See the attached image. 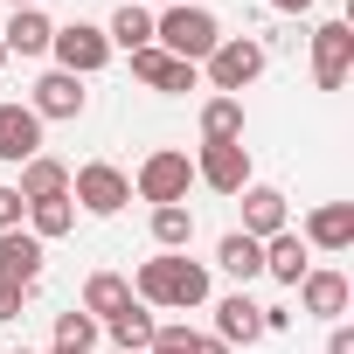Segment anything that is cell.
Wrapping results in <instances>:
<instances>
[{
  "instance_id": "obj_38",
  "label": "cell",
  "mask_w": 354,
  "mask_h": 354,
  "mask_svg": "<svg viewBox=\"0 0 354 354\" xmlns=\"http://www.w3.org/2000/svg\"><path fill=\"white\" fill-rule=\"evenodd\" d=\"M0 63H8V49H0Z\"/></svg>"
},
{
  "instance_id": "obj_35",
  "label": "cell",
  "mask_w": 354,
  "mask_h": 354,
  "mask_svg": "<svg viewBox=\"0 0 354 354\" xmlns=\"http://www.w3.org/2000/svg\"><path fill=\"white\" fill-rule=\"evenodd\" d=\"M139 8H174V0H139Z\"/></svg>"
},
{
  "instance_id": "obj_20",
  "label": "cell",
  "mask_w": 354,
  "mask_h": 354,
  "mask_svg": "<svg viewBox=\"0 0 354 354\" xmlns=\"http://www.w3.org/2000/svg\"><path fill=\"white\" fill-rule=\"evenodd\" d=\"M15 195H21V202H56V195H70V167H63V160H49V153H35V160L21 167Z\"/></svg>"
},
{
  "instance_id": "obj_26",
  "label": "cell",
  "mask_w": 354,
  "mask_h": 354,
  "mask_svg": "<svg viewBox=\"0 0 354 354\" xmlns=\"http://www.w3.org/2000/svg\"><path fill=\"white\" fill-rule=\"evenodd\" d=\"M153 243H160V250H188V243H195V216H188V202L153 209Z\"/></svg>"
},
{
  "instance_id": "obj_6",
  "label": "cell",
  "mask_w": 354,
  "mask_h": 354,
  "mask_svg": "<svg viewBox=\"0 0 354 354\" xmlns=\"http://www.w3.org/2000/svg\"><path fill=\"white\" fill-rule=\"evenodd\" d=\"M49 56H56V70H70V77H97V70L111 63V42H104L97 21H63V28L49 35Z\"/></svg>"
},
{
  "instance_id": "obj_2",
  "label": "cell",
  "mask_w": 354,
  "mask_h": 354,
  "mask_svg": "<svg viewBox=\"0 0 354 354\" xmlns=\"http://www.w3.org/2000/svg\"><path fill=\"white\" fill-rule=\"evenodd\" d=\"M153 42L167 49V56H181V63H209V49L223 42V21L209 15V8H195V0H174V8H160L153 15Z\"/></svg>"
},
{
  "instance_id": "obj_19",
  "label": "cell",
  "mask_w": 354,
  "mask_h": 354,
  "mask_svg": "<svg viewBox=\"0 0 354 354\" xmlns=\"http://www.w3.org/2000/svg\"><path fill=\"white\" fill-rule=\"evenodd\" d=\"M125 306H132V278H118V271H91V278H84V306H77V313H91V319L104 326V319L125 313Z\"/></svg>"
},
{
  "instance_id": "obj_36",
  "label": "cell",
  "mask_w": 354,
  "mask_h": 354,
  "mask_svg": "<svg viewBox=\"0 0 354 354\" xmlns=\"http://www.w3.org/2000/svg\"><path fill=\"white\" fill-rule=\"evenodd\" d=\"M8 8H42V0H8Z\"/></svg>"
},
{
  "instance_id": "obj_7",
  "label": "cell",
  "mask_w": 354,
  "mask_h": 354,
  "mask_svg": "<svg viewBox=\"0 0 354 354\" xmlns=\"http://www.w3.org/2000/svg\"><path fill=\"white\" fill-rule=\"evenodd\" d=\"M354 70V28L347 21H319L313 28V84L319 91H340Z\"/></svg>"
},
{
  "instance_id": "obj_4",
  "label": "cell",
  "mask_w": 354,
  "mask_h": 354,
  "mask_svg": "<svg viewBox=\"0 0 354 354\" xmlns=\"http://www.w3.org/2000/svg\"><path fill=\"white\" fill-rule=\"evenodd\" d=\"M70 202H77L84 216H118V209L132 202V174L111 167V160H84V167L70 174Z\"/></svg>"
},
{
  "instance_id": "obj_22",
  "label": "cell",
  "mask_w": 354,
  "mask_h": 354,
  "mask_svg": "<svg viewBox=\"0 0 354 354\" xmlns=\"http://www.w3.org/2000/svg\"><path fill=\"white\" fill-rule=\"evenodd\" d=\"M104 42H111V49H125V56H132V49H146V42H153V8L125 0V8L104 21Z\"/></svg>"
},
{
  "instance_id": "obj_16",
  "label": "cell",
  "mask_w": 354,
  "mask_h": 354,
  "mask_svg": "<svg viewBox=\"0 0 354 354\" xmlns=\"http://www.w3.org/2000/svg\"><path fill=\"white\" fill-rule=\"evenodd\" d=\"M49 35H56V21L42 8H15L8 28H0V49L8 56H49Z\"/></svg>"
},
{
  "instance_id": "obj_34",
  "label": "cell",
  "mask_w": 354,
  "mask_h": 354,
  "mask_svg": "<svg viewBox=\"0 0 354 354\" xmlns=\"http://www.w3.org/2000/svg\"><path fill=\"white\" fill-rule=\"evenodd\" d=\"M271 8H278V15H306V8H313V0H271Z\"/></svg>"
},
{
  "instance_id": "obj_40",
  "label": "cell",
  "mask_w": 354,
  "mask_h": 354,
  "mask_svg": "<svg viewBox=\"0 0 354 354\" xmlns=\"http://www.w3.org/2000/svg\"><path fill=\"white\" fill-rule=\"evenodd\" d=\"M111 354H118V347H111Z\"/></svg>"
},
{
  "instance_id": "obj_24",
  "label": "cell",
  "mask_w": 354,
  "mask_h": 354,
  "mask_svg": "<svg viewBox=\"0 0 354 354\" xmlns=\"http://www.w3.org/2000/svg\"><path fill=\"white\" fill-rule=\"evenodd\" d=\"M70 230H77V202H70V195L28 202V236H35V243H56V236H70Z\"/></svg>"
},
{
  "instance_id": "obj_17",
  "label": "cell",
  "mask_w": 354,
  "mask_h": 354,
  "mask_svg": "<svg viewBox=\"0 0 354 354\" xmlns=\"http://www.w3.org/2000/svg\"><path fill=\"white\" fill-rule=\"evenodd\" d=\"M313 271V250L299 243V230H278V236H264V278H278V285H299Z\"/></svg>"
},
{
  "instance_id": "obj_28",
  "label": "cell",
  "mask_w": 354,
  "mask_h": 354,
  "mask_svg": "<svg viewBox=\"0 0 354 354\" xmlns=\"http://www.w3.org/2000/svg\"><path fill=\"white\" fill-rule=\"evenodd\" d=\"M146 354H195V333H188V326H160Z\"/></svg>"
},
{
  "instance_id": "obj_23",
  "label": "cell",
  "mask_w": 354,
  "mask_h": 354,
  "mask_svg": "<svg viewBox=\"0 0 354 354\" xmlns=\"http://www.w3.org/2000/svg\"><path fill=\"white\" fill-rule=\"evenodd\" d=\"M243 139V97H209L202 104V146H230Z\"/></svg>"
},
{
  "instance_id": "obj_30",
  "label": "cell",
  "mask_w": 354,
  "mask_h": 354,
  "mask_svg": "<svg viewBox=\"0 0 354 354\" xmlns=\"http://www.w3.org/2000/svg\"><path fill=\"white\" fill-rule=\"evenodd\" d=\"M21 299H28V285H8V278H0V319H21Z\"/></svg>"
},
{
  "instance_id": "obj_31",
  "label": "cell",
  "mask_w": 354,
  "mask_h": 354,
  "mask_svg": "<svg viewBox=\"0 0 354 354\" xmlns=\"http://www.w3.org/2000/svg\"><path fill=\"white\" fill-rule=\"evenodd\" d=\"M292 319H299V313H292V306H264V333H285V326H292Z\"/></svg>"
},
{
  "instance_id": "obj_33",
  "label": "cell",
  "mask_w": 354,
  "mask_h": 354,
  "mask_svg": "<svg viewBox=\"0 0 354 354\" xmlns=\"http://www.w3.org/2000/svg\"><path fill=\"white\" fill-rule=\"evenodd\" d=\"M195 354H230V347H223L216 333H195Z\"/></svg>"
},
{
  "instance_id": "obj_21",
  "label": "cell",
  "mask_w": 354,
  "mask_h": 354,
  "mask_svg": "<svg viewBox=\"0 0 354 354\" xmlns=\"http://www.w3.org/2000/svg\"><path fill=\"white\" fill-rule=\"evenodd\" d=\"M104 326H111V347H118V354H146V347H153V333H160L153 306H139V299H132L125 313H111Z\"/></svg>"
},
{
  "instance_id": "obj_11",
  "label": "cell",
  "mask_w": 354,
  "mask_h": 354,
  "mask_svg": "<svg viewBox=\"0 0 354 354\" xmlns=\"http://www.w3.org/2000/svg\"><path fill=\"white\" fill-rule=\"evenodd\" d=\"M299 243H306V250H326V257H340V250L354 243V202H319V209L306 216Z\"/></svg>"
},
{
  "instance_id": "obj_10",
  "label": "cell",
  "mask_w": 354,
  "mask_h": 354,
  "mask_svg": "<svg viewBox=\"0 0 354 354\" xmlns=\"http://www.w3.org/2000/svg\"><path fill=\"white\" fill-rule=\"evenodd\" d=\"M84 104H91L84 77H70V70L35 77V97H28V111H35V118H84Z\"/></svg>"
},
{
  "instance_id": "obj_14",
  "label": "cell",
  "mask_w": 354,
  "mask_h": 354,
  "mask_svg": "<svg viewBox=\"0 0 354 354\" xmlns=\"http://www.w3.org/2000/svg\"><path fill=\"white\" fill-rule=\"evenodd\" d=\"M35 153H42V118H35L28 104H0V160L28 167Z\"/></svg>"
},
{
  "instance_id": "obj_9",
  "label": "cell",
  "mask_w": 354,
  "mask_h": 354,
  "mask_svg": "<svg viewBox=\"0 0 354 354\" xmlns=\"http://www.w3.org/2000/svg\"><path fill=\"white\" fill-rule=\"evenodd\" d=\"M132 77H139L146 91H167V97H181V91H195V84H202V70H195V63H181V56H167L160 42L132 49Z\"/></svg>"
},
{
  "instance_id": "obj_13",
  "label": "cell",
  "mask_w": 354,
  "mask_h": 354,
  "mask_svg": "<svg viewBox=\"0 0 354 354\" xmlns=\"http://www.w3.org/2000/svg\"><path fill=\"white\" fill-rule=\"evenodd\" d=\"M216 340H223V347H250V340H264V306L243 299V292L216 299Z\"/></svg>"
},
{
  "instance_id": "obj_8",
  "label": "cell",
  "mask_w": 354,
  "mask_h": 354,
  "mask_svg": "<svg viewBox=\"0 0 354 354\" xmlns=\"http://www.w3.org/2000/svg\"><path fill=\"white\" fill-rule=\"evenodd\" d=\"M195 181L216 188V195H243V188H250V146H243V139L202 146V153H195Z\"/></svg>"
},
{
  "instance_id": "obj_37",
  "label": "cell",
  "mask_w": 354,
  "mask_h": 354,
  "mask_svg": "<svg viewBox=\"0 0 354 354\" xmlns=\"http://www.w3.org/2000/svg\"><path fill=\"white\" fill-rule=\"evenodd\" d=\"M8 354H35V347H8Z\"/></svg>"
},
{
  "instance_id": "obj_32",
  "label": "cell",
  "mask_w": 354,
  "mask_h": 354,
  "mask_svg": "<svg viewBox=\"0 0 354 354\" xmlns=\"http://www.w3.org/2000/svg\"><path fill=\"white\" fill-rule=\"evenodd\" d=\"M326 354H354V326H333L326 333Z\"/></svg>"
},
{
  "instance_id": "obj_15",
  "label": "cell",
  "mask_w": 354,
  "mask_h": 354,
  "mask_svg": "<svg viewBox=\"0 0 354 354\" xmlns=\"http://www.w3.org/2000/svg\"><path fill=\"white\" fill-rule=\"evenodd\" d=\"M278 230H292V209H285V195L278 188H264V181H250L243 188V236H278Z\"/></svg>"
},
{
  "instance_id": "obj_18",
  "label": "cell",
  "mask_w": 354,
  "mask_h": 354,
  "mask_svg": "<svg viewBox=\"0 0 354 354\" xmlns=\"http://www.w3.org/2000/svg\"><path fill=\"white\" fill-rule=\"evenodd\" d=\"M0 278L8 285H35L42 278V243L28 230H0Z\"/></svg>"
},
{
  "instance_id": "obj_3",
  "label": "cell",
  "mask_w": 354,
  "mask_h": 354,
  "mask_svg": "<svg viewBox=\"0 0 354 354\" xmlns=\"http://www.w3.org/2000/svg\"><path fill=\"white\" fill-rule=\"evenodd\" d=\"M209 84H216V97H243L257 77H264V42L257 35H223L216 49H209Z\"/></svg>"
},
{
  "instance_id": "obj_5",
  "label": "cell",
  "mask_w": 354,
  "mask_h": 354,
  "mask_svg": "<svg viewBox=\"0 0 354 354\" xmlns=\"http://www.w3.org/2000/svg\"><path fill=\"white\" fill-rule=\"evenodd\" d=\"M132 188H139V202H153V209L188 202V188H195V160H188V153H174V146H160V153H146V160H139Z\"/></svg>"
},
{
  "instance_id": "obj_12",
  "label": "cell",
  "mask_w": 354,
  "mask_h": 354,
  "mask_svg": "<svg viewBox=\"0 0 354 354\" xmlns=\"http://www.w3.org/2000/svg\"><path fill=\"white\" fill-rule=\"evenodd\" d=\"M292 292H299V313H313V319H333V326H340V313H347V299H354V285H347L340 271H306Z\"/></svg>"
},
{
  "instance_id": "obj_27",
  "label": "cell",
  "mask_w": 354,
  "mask_h": 354,
  "mask_svg": "<svg viewBox=\"0 0 354 354\" xmlns=\"http://www.w3.org/2000/svg\"><path fill=\"white\" fill-rule=\"evenodd\" d=\"M56 347L63 354H91L97 347V319L91 313H56Z\"/></svg>"
},
{
  "instance_id": "obj_29",
  "label": "cell",
  "mask_w": 354,
  "mask_h": 354,
  "mask_svg": "<svg viewBox=\"0 0 354 354\" xmlns=\"http://www.w3.org/2000/svg\"><path fill=\"white\" fill-rule=\"evenodd\" d=\"M21 216H28V202L15 195V181H0V230H21Z\"/></svg>"
},
{
  "instance_id": "obj_39",
  "label": "cell",
  "mask_w": 354,
  "mask_h": 354,
  "mask_svg": "<svg viewBox=\"0 0 354 354\" xmlns=\"http://www.w3.org/2000/svg\"><path fill=\"white\" fill-rule=\"evenodd\" d=\"M56 354H63V347H56Z\"/></svg>"
},
{
  "instance_id": "obj_25",
  "label": "cell",
  "mask_w": 354,
  "mask_h": 354,
  "mask_svg": "<svg viewBox=\"0 0 354 354\" xmlns=\"http://www.w3.org/2000/svg\"><path fill=\"white\" fill-rule=\"evenodd\" d=\"M216 257H223V271H230V278H243V285H250V278H264V243H257V236H243V230H230V236L216 243Z\"/></svg>"
},
{
  "instance_id": "obj_1",
  "label": "cell",
  "mask_w": 354,
  "mask_h": 354,
  "mask_svg": "<svg viewBox=\"0 0 354 354\" xmlns=\"http://www.w3.org/2000/svg\"><path fill=\"white\" fill-rule=\"evenodd\" d=\"M132 299L153 306V313H195V306H209V271L195 257H174V250L146 257L139 278H132Z\"/></svg>"
}]
</instances>
